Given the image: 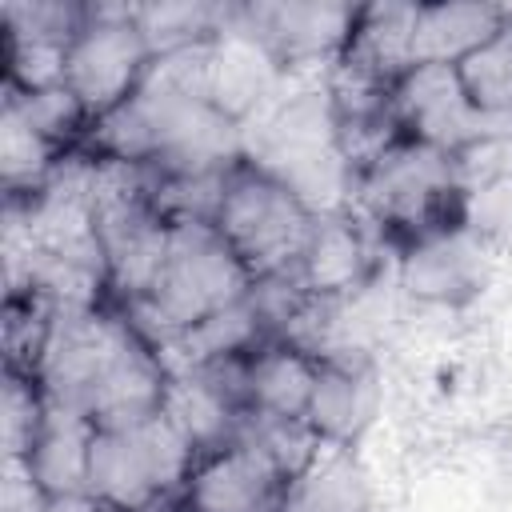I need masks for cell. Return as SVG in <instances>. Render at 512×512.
Returning a JSON list of instances; mask_svg holds the SVG:
<instances>
[{
    "label": "cell",
    "instance_id": "cell-1",
    "mask_svg": "<svg viewBox=\"0 0 512 512\" xmlns=\"http://www.w3.org/2000/svg\"><path fill=\"white\" fill-rule=\"evenodd\" d=\"M344 204L376 232L388 256L468 228V192L456 152L412 136H396L356 168Z\"/></svg>",
    "mask_w": 512,
    "mask_h": 512
},
{
    "label": "cell",
    "instance_id": "cell-2",
    "mask_svg": "<svg viewBox=\"0 0 512 512\" xmlns=\"http://www.w3.org/2000/svg\"><path fill=\"white\" fill-rule=\"evenodd\" d=\"M320 208L284 176L252 160L248 152L224 172L212 224L224 236V244L236 252V260L248 268V276L276 280L292 276L312 228H316Z\"/></svg>",
    "mask_w": 512,
    "mask_h": 512
},
{
    "label": "cell",
    "instance_id": "cell-3",
    "mask_svg": "<svg viewBox=\"0 0 512 512\" xmlns=\"http://www.w3.org/2000/svg\"><path fill=\"white\" fill-rule=\"evenodd\" d=\"M252 284L256 280L224 244L212 220H172L160 272L148 296L132 312L148 316V324L144 320L140 324L168 348L176 336H184L200 320L244 300Z\"/></svg>",
    "mask_w": 512,
    "mask_h": 512
},
{
    "label": "cell",
    "instance_id": "cell-4",
    "mask_svg": "<svg viewBox=\"0 0 512 512\" xmlns=\"http://www.w3.org/2000/svg\"><path fill=\"white\" fill-rule=\"evenodd\" d=\"M200 452L160 412L128 424H96L88 448V492L112 512H128L152 496L184 492Z\"/></svg>",
    "mask_w": 512,
    "mask_h": 512
},
{
    "label": "cell",
    "instance_id": "cell-5",
    "mask_svg": "<svg viewBox=\"0 0 512 512\" xmlns=\"http://www.w3.org/2000/svg\"><path fill=\"white\" fill-rule=\"evenodd\" d=\"M156 48L136 16V4H88L80 32L68 44L60 84L84 104L92 124L128 104L152 76Z\"/></svg>",
    "mask_w": 512,
    "mask_h": 512
},
{
    "label": "cell",
    "instance_id": "cell-6",
    "mask_svg": "<svg viewBox=\"0 0 512 512\" xmlns=\"http://www.w3.org/2000/svg\"><path fill=\"white\" fill-rule=\"evenodd\" d=\"M356 24V4H236V28L248 32L284 76L328 72Z\"/></svg>",
    "mask_w": 512,
    "mask_h": 512
},
{
    "label": "cell",
    "instance_id": "cell-7",
    "mask_svg": "<svg viewBox=\"0 0 512 512\" xmlns=\"http://www.w3.org/2000/svg\"><path fill=\"white\" fill-rule=\"evenodd\" d=\"M384 252L388 248L348 204L320 208L312 240L300 256L292 280L312 300H352L360 288L372 284Z\"/></svg>",
    "mask_w": 512,
    "mask_h": 512
},
{
    "label": "cell",
    "instance_id": "cell-8",
    "mask_svg": "<svg viewBox=\"0 0 512 512\" xmlns=\"http://www.w3.org/2000/svg\"><path fill=\"white\" fill-rule=\"evenodd\" d=\"M392 116L400 136L436 144L444 152H460L480 132L492 128L468 100L456 64H420L392 84Z\"/></svg>",
    "mask_w": 512,
    "mask_h": 512
},
{
    "label": "cell",
    "instance_id": "cell-9",
    "mask_svg": "<svg viewBox=\"0 0 512 512\" xmlns=\"http://www.w3.org/2000/svg\"><path fill=\"white\" fill-rule=\"evenodd\" d=\"M88 16V4H4L0 8V32H4V88L28 92L60 84L64 56L72 36L80 32Z\"/></svg>",
    "mask_w": 512,
    "mask_h": 512
},
{
    "label": "cell",
    "instance_id": "cell-10",
    "mask_svg": "<svg viewBox=\"0 0 512 512\" xmlns=\"http://www.w3.org/2000/svg\"><path fill=\"white\" fill-rule=\"evenodd\" d=\"M384 408V380L364 352L324 356L312 400L304 408V424L316 432L320 444L332 448H360Z\"/></svg>",
    "mask_w": 512,
    "mask_h": 512
},
{
    "label": "cell",
    "instance_id": "cell-11",
    "mask_svg": "<svg viewBox=\"0 0 512 512\" xmlns=\"http://www.w3.org/2000/svg\"><path fill=\"white\" fill-rule=\"evenodd\" d=\"M392 260H396V280L412 300L436 304V308H464L488 284L492 244L480 240L472 228H460V232L424 240L416 248H404Z\"/></svg>",
    "mask_w": 512,
    "mask_h": 512
},
{
    "label": "cell",
    "instance_id": "cell-12",
    "mask_svg": "<svg viewBox=\"0 0 512 512\" xmlns=\"http://www.w3.org/2000/svg\"><path fill=\"white\" fill-rule=\"evenodd\" d=\"M184 504L188 512H284L288 476L232 440L192 464L184 480Z\"/></svg>",
    "mask_w": 512,
    "mask_h": 512
},
{
    "label": "cell",
    "instance_id": "cell-13",
    "mask_svg": "<svg viewBox=\"0 0 512 512\" xmlns=\"http://www.w3.org/2000/svg\"><path fill=\"white\" fill-rule=\"evenodd\" d=\"M92 432H96V424L84 412L48 400V412H44V424H40L36 440L12 464L24 468L48 496L88 492V448H92Z\"/></svg>",
    "mask_w": 512,
    "mask_h": 512
},
{
    "label": "cell",
    "instance_id": "cell-14",
    "mask_svg": "<svg viewBox=\"0 0 512 512\" xmlns=\"http://www.w3.org/2000/svg\"><path fill=\"white\" fill-rule=\"evenodd\" d=\"M320 360L304 352L292 340H268L244 360L240 384H244V412H264V416H292L304 420V408L312 400Z\"/></svg>",
    "mask_w": 512,
    "mask_h": 512
},
{
    "label": "cell",
    "instance_id": "cell-15",
    "mask_svg": "<svg viewBox=\"0 0 512 512\" xmlns=\"http://www.w3.org/2000/svg\"><path fill=\"white\" fill-rule=\"evenodd\" d=\"M284 512H376V484L360 448L320 444L308 468L288 484Z\"/></svg>",
    "mask_w": 512,
    "mask_h": 512
},
{
    "label": "cell",
    "instance_id": "cell-16",
    "mask_svg": "<svg viewBox=\"0 0 512 512\" xmlns=\"http://www.w3.org/2000/svg\"><path fill=\"white\" fill-rule=\"evenodd\" d=\"M500 20L504 8L496 4H412V64H460Z\"/></svg>",
    "mask_w": 512,
    "mask_h": 512
},
{
    "label": "cell",
    "instance_id": "cell-17",
    "mask_svg": "<svg viewBox=\"0 0 512 512\" xmlns=\"http://www.w3.org/2000/svg\"><path fill=\"white\" fill-rule=\"evenodd\" d=\"M460 84L476 112L492 124H512V8H504V20L496 32L472 48L460 64Z\"/></svg>",
    "mask_w": 512,
    "mask_h": 512
},
{
    "label": "cell",
    "instance_id": "cell-18",
    "mask_svg": "<svg viewBox=\"0 0 512 512\" xmlns=\"http://www.w3.org/2000/svg\"><path fill=\"white\" fill-rule=\"evenodd\" d=\"M236 444L252 448L260 460H268L280 476H288V484L308 468V460L320 452L316 432L304 420L292 416H264V412H244L236 424ZM228 440V444H232Z\"/></svg>",
    "mask_w": 512,
    "mask_h": 512
},
{
    "label": "cell",
    "instance_id": "cell-19",
    "mask_svg": "<svg viewBox=\"0 0 512 512\" xmlns=\"http://www.w3.org/2000/svg\"><path fill=\"white\" fill-rule=\"evenodd\" d=\"M44 512H112V508L100 504L92 492H68V496H48Z\"/></svg>",
    "mask_w": 512,
    "mask_h": 512
},
{
    "label": "cell",
    "instance_id": "cell-20",
    "mask_svg": "<svg viewBox=\"0 0 512 512\" xmlns=\"http://www.w3.org/2000/svg\"><path fill=\"white\" fill-rule=\"evenodd\" d=\"M128 512H188V504H184V492H168V496H152Z\"/></svg>",
    "mask_w": 512,
    "mask_h": 512
}]
</instances>
